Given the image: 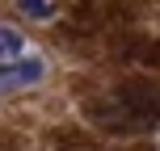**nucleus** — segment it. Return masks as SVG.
<instances>
[{
    "label": "nucleus",
    "mask_w": 160,
    "mask_h": 151,
    "mask_svg": "<svg viewBox=\"0 0 160 151\" xmlns=\"http://www.w3.org/2000/svg\"><path fill=\"white\" fill-rule=\"evenodd\" d=\"M114 126L122 130H152L160 122V84L156 80H122L114 88V105H110Z\"/></svg>",
    "instance_id": "1"
},
{
    "label": "nucleus",
    "mask_w": 160,
    "mask_h": 151,
    "mask_svg": "<svg viewBox=\"0 0 160 151\" xmlns=\"http://www.w3.org/2000/svg\"><path fill=\"white\" fill-rule=\"evenodd\" d=\"M42 72H47V63H42L38 55H25V59H17L13 67H0V84L4 88H25V84H38Z\"/></svg>",
    "instance_id": "2"
},
{
    "label": "nucleus",
    "mask_w": 160,
    "mask_h": 151,
    "mask_svg": "<svg viewBox=\"0 0 160 151\" xmlns=\"http://www.w3.org/2000/svg\"><path fill=\"white\" fill-rule=\"evenodd\" d=\"M17 59H25L21 55V34H17L13 25H4V30H0V67H13Z\"/></svg>",
    "instance_id": "3"
},
{
    "label": "nucleus",
    "mask_w": 160,
    "mask_h": 151,
    "mask_svg": "<svg viewBox=\"0 0 160 151\" xmlns=\"http://www.w3.org/2000/svg\"><path fill=\"white\" fill-rule=\"evenodd\" d=\"M17 8H21L25 17H34V21H47V17H55V0H17Z\"/></svg>",
    "instance_id": "4"
}]
</instances>
